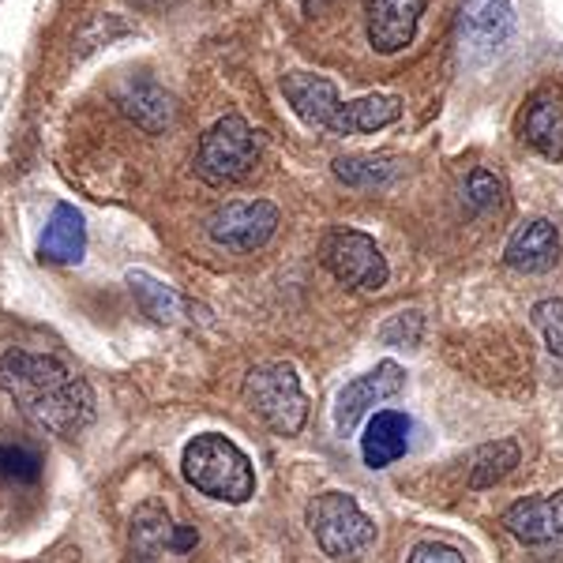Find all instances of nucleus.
<instances>
[{"label": "nucleus", "mask_w": 563, "mask_h": 563, "mask_svg": "<svg viewBox=\"0 0 563 563\" xmlns=\"http://www.w3.org/2000/svg\"><path fill=\"white\" fill-rule=\"evenodd\" d=\"M196 541H199V533L192 530V526H174L169 522V515L154 504H147L132 519V552L140 560L162 556V552H169V556H185Z\"/></svg>", "instance_id": "15"}, {"label": "nucleus", "mask_w": 563, "mask_h": 563, "mask_svg": "<svg viewBox=\"0 0 563 563\" xmlns=\"http://www.w3.org/2000/svg\"><path fill=\"white\" fill-rule=\"evenodd\" d=\"M398 117H402V102L395 95L353 98V102H342L339 117L331 121V135H368L395 124Z\"/></svg>", "instance_id": "19"}, {"label": "nucleus", "mask_w": 563, "mask_h": 563, "mask_svg": "<svg viewBox=\"0 0 563 563\" xmlns=\"http://www.w3.org/2000/svg\"><path fill=\"white\" fill-rule=\"evenodd\" d=\"M282 95L294 106V113L316 132H331V121L342 109V98L331 79L312 76V71H289V76L282 79Z\"/></svg>", "instance_id": "13"}, {"label": "nucleus", "mask_w": 563, "mask_h": 563, "mask_svg": "<svg viewBox=\"0 0 563 563\" xmlns=\"http://www.w3.org/2000/svg\"><path fill=\"white\" fill-rule=\"evenodd\" d=\"M129 286H132L135 301L143 305V312H147L151 320L177 323L180 312H185V297H180L174 286H166V282L151 278L147 271H129Z\"/></svg>", "instance_id": "21"}, {"label": "nucleus", "mask_w": 563, "mask_h": 563, "mask_svg": "<svg viewBox=\"0 0 563 563\" xmlns=\"http://www.w3.org/2000/svg\"><path fill=\"white\" fill-rule=\"evenodd\" d=\"M504 260L511 271H522V275H544V271L556 267L560 260V233L549 218H530L519 230L511 233L504 249Z\"/></svg>", "instance_id": "14"}, {"label": "nucleus", "mask_w": 563, "mask_h": 563, "mask_svg": "<svg viewBox=\"0 0 563 563\" xmlns=\"http://www.w3.org/2000/svg\"><path fill=\"white\" fill-rule=\"evenodd\" d=\"M515 466H519V443L515 440L485 443V448L477 451L474 466H470V488H493L511 474Z\"/></svg>", "instance_id": "22"}, {"label": "nucleus", "mask_w": 563, "mask_h": 563, "mask_svg": "<svg viewBox=\"0 0 563 563\" xmlns=\"http://www.w3.org/2000/svg\"><path fill=\"white\" fill-rule=\"evenodd\" d=\"M117 106L129 117L135 129L158 135L174 124V98L166 95V87L154 84L147 76H132L129 84L117 90Z\"/></svg>", "instance_id": "16"}, {"label": "nucleus", "mask_w": 563, "mask_h": 563, "mask_svg": "<svg viewBox=\"0 0 563 563\" xmlns=\"http://www.w3.org/2000/svg\"><path fill=\"white\" fill-rule=\"evenodd\" d=\"M533 327L544 334V346L552 357H563V301L549 297V301L533 305Z\"/></svg>", "instance_id": "25"}, {"label": "nucleus", "mask_w": 563, "mask_h": 563, "mask_svg": "<svg viewBox=\"0 0 563 563\" xmlns=\"http://www.w3.org/2000/svg\"><path fill=\"white\" fill-rule=\"evenodd\" d=\"M424 15V0H365V26L376 53L395 57L413 42L417 23Z\"/></svg>", "instance_id": "11"}, {"label": "nucleus", "mask_w": 563, "mask_h": 563, "mask_svg": "<svg viewBox=\"0 0 563 563\" xmlns=\"http://www.w3.org/2000/svg\"><path fill=\"white\" fill-rule=\"evenodd\" d=\"M0 390L42 432L76 435L95 421V395L49 353L8 350L0 357Z\"/></svg>", "instance_id": "1"}, {"label": "nucleus", "mask_w": 563, "mask_h": 563, "mask_svg": "<svg viewBox=\"0 0 563 563\" xmlns=\"http://www.w3.org/2000/svg\"><path fill=\"white\" fill-rule=\"evenodd\" d=\"M334 177L350 188H384L398 177V158H390V154H342V158H334Z\"/></svg>", "instance_id": "20"}, {"label": "nucleus", "mask_w": 563, "mask_h": 563, "mask_svg": "<svg viewBox=\"0 0 563 563\" xmlns=\"http://www.w3.org/2000/svg\"><path fill=\"white\" fill-rule=\"evenodd\" d=\"M519 132L533 151L544 158L560 162L563 158V95L552 87H541L526 98Z\"/></svg>", "instance_id": "12"}, {"label": "nucleus", "mask_w": 563, "mask_h": 563, "mask_svg": "<svg viewBox=\"0 0 563 563\" xmlns=\"http://www.w3.org/2000/svg\"><path fill=\"white\" fill-rule=\"evenodd\" d=\"M87 256V222L84 214L71 203H57L49 211V222L42 230L38 241V260L57 263V267H71V263H84Z\"/></svg>", "instance_id": "17"}, {"label": "nucleus", "mask_w": 563, "mask_h": 563, "mask_svg": "<svg viewBox=\"0 0 563 563\" xmlns=\"http://www.w3.org/2000/svg\"><path fill=\"white\" fill-rule=\"evenodd\" d=\"M410 451V417L398 410H379L372 421L365 424V435H361V455H365V466L384 470L390 462H398Z\"/></svg>", "instance_id": "18"}, {"label": "nucleus", "mask_w": 563, "mask_h": 563, "mask_svg": "<svg viewBox=\"0 0 563 563\" xmlns=\"http://www.w3.org/2000/svg\"><path fill=\"white\" fill-rule=\"evenodd\" d=\"M462 207L477 218L499 211L504 207V180L493 169H474V174L462 180Z\"/></svg>", "instance_id": "23"}, {"label": "nucleus", "mask_w": 563, "mask_h": 563, "mask_svg": "<svg viewBox=\"0 0 563 563\" xmlns=\"http://www.w3.org/2000/svg\"><path fill=\"white\" fill-rule=\"evenodd\" d=\"M504 530L526 549H563V493L511 504L504 511Z\"/></svg>", "instance_id": "9"}, {"label": "nucleus", "mask_w": 563, "mask_h": 563, "mask_svg": "<svg viewBox=\"0 0 563 563\" xmlns=\"http://www.w3.org/2000/svg\"><path fill=\"white\" fill-rule=\"evenodd\" d=\"M327 4H334V0H305V12L308 15H320Z\"/></svg>", "instance_id": "28"}, {"label": "nucleus", "mask_w": 563, "mask_h": 563, "mask_svg": "<svg viewBox=\"0 0 563 563\" xmlns=\"http://www.w3.org/2000/svg\"><path fill=\"white\" fill-rule=\"evenodd\" d=\"M244 402L278 435H297L308 421V398L301 390V379H297L294 365H282V361H271V365L249 372Z\"/></svg>", "instance_id": "4"}, {"label": "nucleus", "mask_w": 563, "mask_h": 563, "mask_svg": "<svg viewBox=\"0 0 563 563\" xmlns=\"http://www.w3.org/2000/svg\"><path fill=\"white\" fill-rule=\"evenodd\" d=\"M379 339L390 342V346H413V342L421 339V312H398L395 320L379 331Z\"/></svg>", "instance_id": "26"}, {"label": "nucleus", "mask_w": 563, "mask_h": 563, "mask_svg": "<svg viewBox=\"0 0 563 563\" xmlns=\"http://www.w3.org/2000/svg\"><path fill=\"white\" fill-rule=\"evenodd\" d=\"M402 384H406V376L395 361H379V365L365 372V376L350 379V384L339 390V398H334V429L342 435H350L372 406L384 402L390 395H398Z\"/></svg>", "instance_id": "10"}, {"label": "nucleus", "mask_w": 563, "mask_h": 563, "mask_svg": "<svg viewBox=\"0 0 563 563\" xmlns=\"http://www.w3.org/2000/svg\"><path fill=\"white\" fill-rule=\"evenodd\" d=\"M320 260H323V267L350 289H368V294H376V289L387 286L390 271H387L384 252H379V244L361 230L327 233L320 244Z\"/></svg>", "instance_id": "6"}, {"label": "nucleus", "mask_w": 563, "mask_h": 563, "mask_svg": "<svg viewBox=\"0 0 563 563\" xmlns=\"http://www.w3.org/2000/svg\"><path fill=\"white\" fill-rule=\"evenodd\" d=\"M406 563H466V556H462L459 549H451V544L424 541V544H417V549L410 552V560H406Z\"/></svg>", "instance_id": "27"}, {"label": "nucleus", "mask_w": 563, "mask_h": 563, "mask_svg": "<svg viewBox=\"0 0 563 563\" xmlns=\"http://www.w3.org/2000/svg\"><path fill=\"white\" fill-rule=\"evenodd\" d=\"M278 230V207L267 199H230L207 218V238L218 249L230 252H256Z\"/></svg>", "instance_id": "7"}, {"label": "nucleus", "mask_w": 563, "mask_h": 563, "mask_svg": "<svg viewBox=\"0 0 563 563\" xmlns=\"http://www.w3.org/2000/svg\"><path fill=\"white\" fill-rule=\"evenodd\" d=\"M0 477L12 485H34L42 477V455L26 443L0 440Z\"/></svg>", "instance_id": "24"}, {"label": "nucleus", "mask_w": 563, "mask_h": 563, "mask_svg": "<svg viewBox=\"0 0 563 563\" xmlns=\"http://www.w3.org/2000/svg\"><path fill=\"white\" fill-rule=\"evenodd\" d=\"M180 474L196 493L222 499V504H244L256 493V470H252L249 455L218 432H203L185 443Z\"/></svg>", "instance_id": "2"}, {"label": "nucleus", "mask_w": 563, "mask_h": 563, "mask_svg": "<svg viewBox=\"0 0 563 563\" xmlns=\"http://www.w3.org/2000/svg\"><path fill=\"white\" fill-rule=\"evenodd\" d=\"M308 530L316 544L339 563H353L376 544V522L350 493H323L308 504Z\"/></svg>", "instance_id": "3"}, {"label": "nucleus", "mask_w": 563, "mask_h": 563, "mask_svg": "<svg viewBox=\"0 0 563 563\" xmlns=\"http://www.w3.org/2000/svg\"><path fill=\"white\" fill-rule=\"evenodd\" d=\"M515 8L511 0H459V42L462 53L485 60L511 38Z\"/></svg>", "instance_id": "8"}, {"label": "nucleus", "mask_w": 563, "mask_h": 563, "mask_svg": "<svg viewBox=\"0 0 563 563\" xmlns=\"http://www.w3.org/2000/svg\"><path fill=\"white\" fill-rule=\"evenodd\" d=\"M256 158H260L256 132L249 129L244 117L230 113V117H222V121H214L211 129L203 132V140H199L196 174L199 180H207V185L225 188L249 177Z\"/></svg>", "instance_id": "5"}]
</instances>
